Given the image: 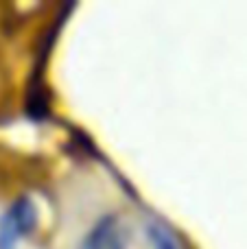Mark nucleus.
<instances>
[{
	"mask_svg": "<svg viewBox=\"0 0 247 249\" xmlns=\"http://www.w3.org/2000/svg\"><path fill=\"white\" fill-rule=\"evenodd\" d=\"M37 225V210L29 197H20L0 219V249H13Z\"/></svg>",
	"mask_w": 247,
	"mask_h": 249,
	"instance_id": "obj_1",
	"label": "nucleus"
},
{
	"mask_svg": "<svg viewBox=\"0 0 247 249\" xmlns=\"http://www.w3.org/2000/svg\"><path fill=\"white\" fill-rule=\"evenodd\" d=\"M149 236H151V243L156 249H179L175 234L162 223H153L149 230Z\"/></svg>",
	"mask_w": 247,
	"mask_h": 249,
	"instance_id": "obj_3",
	"label": "nucleus"
},
{
	"mask_svg": "<svg viewBox=\"0 0 247 249\" xmlns=\"http://www.w3.org/2000/svg\"><path fill=\"white\" fill-rule=\"evenodd\" d=\"M127 232L123 228L121 219L114 214L103 216L96 221L94 228L86 234L79 249H125Z\"/></svg>",
	"mask_w": 247,
	"mask_h": 249,
	"instance_id": "obj_2",
	"label": "nucleus"
}]
</instances>
